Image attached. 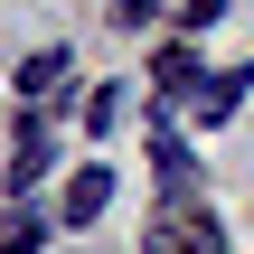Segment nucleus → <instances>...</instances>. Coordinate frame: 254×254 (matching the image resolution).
I'll return each mask as SVG.
<instances>
[{"mask_svg": "<svg viewBox=\"0 0 254 254\" xmlns=\"http://www.w3.org/2000/svg\"><path fill=\"white\" fill-rule=\"evenodd\" d=\"M141 254H226V226H217V207H198L189 189H170V207L141 236Z\"/></svg>", "mask_w": 254, "mask_h": 254, "instance_id": "f257e3e1", "label": "nucleus"}, {"mask_svg": "<svg viewBox=\"0 0 254 254\" xmlns=\"http://www.w3.org/2000/svg\"><path fill=\"white\" fill-rule=\"evenodd\" d=\"M245 85H254V66H226V75H198V94H189V113L217 132V123H236L245 113Z\"/></svg>", "mask_w": 254, "mask_h": 254, "instance_id": "f03ea898", "label": "nucleus"}, {"mask_svg": "<svg viewBox=\"0 0 254 254\" xmlns=\"http://www.w3.org/2000/svg\"><path fill=\"white\" fill-rule=\"evenodd\" d=\"M104 207H113V170H104V160H85V170L66 179V226H94Z\"/></svg>", "mask_w": 254, "mask_h": 254, "instance_id": "7ed1b4c3", "label": "nucleus"}, {"mask_svg": "<svg viewBox=\"0 0 254 254\" xmlns=\"http://www.w3.org/2000/svg\"><path fill=\"white\" fill-rule=\"evenodd\" d=\"M47 160H57V151H47V123L28 113V123H19V160H9V189H38V179H47Z\"/></svg>", "mask_w": 254, "mask_h": 254, "instance_id": "20e7f679", "label": "nucleus"}, {"mask_svg": "<svg viewBox=\"0 0 254 254\" xmlns=\"http://www.w3.org/2000/svg\"><path fill=\"white\" fill-rule=\"evenodd\" d=\"M57 85H66V47H38L19 66V94H57Z\"/></svg>", "mask_w": 254, "mask_h": 254, "instance_id": "39448f33", "label": "nucleus"}, {"mask_svg": "<svg viewBox=\"0 0 254 254\" xmlns=\"http://www.w3.org/2000/svg\"><path fill=\"white\" fill-rule=\"evenodd\" d=\"M160 94H179V104L198 94V66H189V47H160Z\"/></svg>", "mask_w": 254, "mask_h": 254, "instance_id": "423d86ee", "label": "nucleus"}, {"mask_svg": "<svg viewBox=\"0 0 254 254\" xmlns=\"http://www.w3.org/2000/svg\"><path fill=\"white\" fill-rule=\"evenodd\" d=\"M38 245H47V226H38V217H9V245L0 254H38Z\"/></svg>", "mask_w": 254, "mask_h": 254, "instance_id": "0eeeda50", "label": "nucleus"}, {"mask_svg": "<svg viewBox=\"0 0 254 254\" xmlns=\"http://www.w3.org/2000/svg\"><path fill=\"white\" fill-rule=\"evenodd\" d=\"M217 19H226V0H189L179 9V28H217Z\"/></svg>", "mask_w": 254, "mask_h": 254, "instance_id": "6e6552de", "label": "nucleus"}]
</instances>
